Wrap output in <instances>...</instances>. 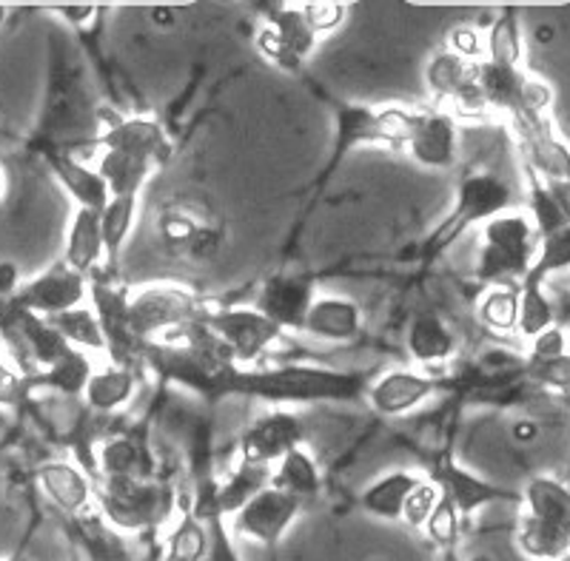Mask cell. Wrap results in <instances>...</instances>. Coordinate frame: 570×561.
Masks as SVG:
<instances>
[{"instance_id": "6da1fadb", "label": "cell", "mask_w": 570, "mask_h": 561, "mask_svg": "<svg viewBox=\"0 0 570 561\" xmlns=\"http://www.w3.org/2000/svg\"><path fill=\"white\" fill-rule=\"evenodd\" d=\"M365 374L354 371L279 365V368H234L223 385L226 396H254L266 402H354L363 400Z\"/></svg>"}, {"instance_id": "7a4b0ae2", "label": "cell", "mask_w": 570, "mask_h": 561, "mask_svg": "<svg viewBox=\"0 0 570 561\" xmlns=\"http://www.w3.org/2000/svg\"><path fill=\"white\" fill-rule=\"evenodd\" d=\"M528 513L519 528V548L537 561L570 555V488L553 479H531L525 488Z\"/></svg>"}, {"instance_id": "3957f363", "label": "cell", "mask_w": 570, "mask_h": 561, "mask_svg": "<svg viewBox=\"0 0 570 561\" xmlns=\"http://www.w3.org/2000/svg\"><path fill=\"white\" fill-rule=\"evenodd\" d=\"M334 149H331L328 166L320 175V186H325L340 163L360 146H389V149H405L414 111L400 109V106H334Z\"/></svg>"}, {"instance_id": "277c9868", "label": "cell", "mask_w": 570, "mask_h": 561, "mask_svg": "<svg viewBox=\"0 0 570 561\" xmlns=\"http://www.w3.org/2000/svg\"><path fill=\"white\" fill-rule=\"evenodd\" d=\"M175 493L157 479H104L100 508L117 530L140 533L171 516Z\"/></svg>"}, {"instance_id": "5b68a950", "label": "cell", "mask_w": 570, "mask_h": 561, "mask_svg": "<svg viewBox=\"0 0 570 561\" xmlns=\"http://www.w3.org/2000/svg\"><path fill=\"white\" fill-rule=\"evenodd\" d=\"M511 200V188H508V183L499 180V177L468 175L465 180L460 183V191H456L454 211L448 214L440 226L431 232V237L425 239V254L428 257L442 254L448 246H454L456 239H460L473 223H488V219L505 214Z\"/></svg>"}, {"instance_id": "8992f818", "label": "cell", "mask_w": 570, "mask_h": 561, "mask_svg": "<svg viewBox=\"0 0 570 561\" xmlns=\"http://www.w3.org/2000/svg\"><path fill=\"white\" fill-rule=\"evenodd\" d=\"M208 305L195 291L175 283H157L135 291L129 297V323L140 343L166 331H183L203 323Z\"/></svg>"}, {"instance_id": "52a82bcc", "label": "cell", "mask_w": 570, "mask_h": 561, "mask_svg": "<svg viewBox=\"0 0 570 561\" xmlns=\"http://www.w3.org/2000/svg\"><path fill=\"white\" fill-rule=\"evenodd\" d=\"M485 246H482L476 277L482 283H502L508 277L525 279L537 257L533 226L522 214H499L488 219L482 228Z\"/></svg>"}, {"instance_id": "ba28073f", "label": "cell", "mask_w": 570, "mask_h": 561, "mask_svg": "<svg viewBox=\"0 0 570 561\" xmlns=\"http://www.w3.org/2000/svg\"><path fill=\"white\" fill-rule=\"evenodd\" d=\"M203 325L228 348L240 368H254L274 343L285 336L283 328L257 308H208Z\"/></svg>"}, {"instance_id": "9c48e42d", "label": "cell", "mask_w": 570, "mask_h": 561, "mask_svg": "<svg viewBox=\"0 0 570 561\" xmlns=\"http://www.w3.org/2000/svg\"><path fill=\"white\" fill-rule=\"evenodd\" d=\"M299 510H303V502L297 496L268 484L266 491H259L246 508L234 513L232 528L243 539H252V542H259L263 548L277 553L283 535L297 522Z\"/></svg>"}, {"instance_id": "30bf717a", "label": "cell", "mask_w": 570, "mask_h": 561, "mask_svg": "<svg viewBox=\"0 0 570 561\" xmlns=\"http://www.w3.org/2000/svg\"><path fill=\"white\" fill-rule=\"evenodd\" d=\"M89 297H91V311L98 316L100 331H104L106 351L115 360V365H124L131 368L137 360L142 356L146 343H140L131 331L129 323V294L109 283V279L91 277L89 279Z\"/></svg>"}, {"instance_id": "8fae6325", "label": "cell", "mask_w": 570, "mask_h": 561, "mask_svg": "<svg viewBox=\"0 0 570 561\" xmlns=\"http://www.w3.org/2000/svg\"><path fill=\"white\" fill-rule=\"evenodd\" d=\"M86 294H89V279L75 272V268H69L63 259H58L43 274L20 285L18 294L9 303L49 319V316H58L63 311L83 305Z\"/></svg>"}, {"instance_id": "7c38bea8", "label": "cell", "mask_w": 570, "mask_h": 561, "mask_svg": "<svg viewBox=\"0 0 570 561\" xmlns=\"http://www.w3.org/2000/svg\"><path fill=\"white\" fill-rule=\"evenodd\" d=\"M314 43H317V35L308 29L299 9H272L268 23L257 32L259 55L292 75H299L305 58L314 52Z\"/></svg>"}, {"instance_id": "4fadbf2b", "label": "cell", "mask_w": 570, "mask_h": 561, "mask_svg": "<svg viewBox=\"0 0 570 561\" xmlns=\"http://www.w3.org/2000/svg\"><path fill=\"white\" fill-rule=\"evenodd\" d=\"M303 445V422L288 411H272L259 416L240 436V462L272 468L288 451Z\"/></svg>"}, {"instance_id": "5bb4252c", "label": "cell", "mask_w": 570, "mask_h": 561, "mask_svg": "<svg viewBox=\"0 0 570 561\" xmlns=\"http://www.w3.org/2000/svg\"><path fill=\"white\" fill-rule=\"evenodd\" d=\"M436 391H440V382L431 380V376L420 374V371L394 368L371 382L365 400L380 416L394 420V416H405V413L425 405L428 400H434Z\"/></svg>"}, {"instance_id": "9a60e30c", "label": "cell", "mask_w": 570, "mask_h": 561, "mask_svg": "<svg viewBox=\"0 0 570 561\" xmlns=\"http://www.w3.org/2000/svg\"><path fill=\"white\" fill-rule=\"evenodd\" d=\"M476 75H480V63H473V60L451 52V49L436 52L425 69L428 89L434 91L440 100H451L456 109L465 111L485 109V97H482Z\"/></svg>"}, {"instance_id": "2e32d148", "label": "cell", "mask_w": 570, "mask_h": 561, "mask_svg": "<svg viewBox=\"0 0 570 561\" xmlns=\"http://www.w3.org/2000/svg\"><path fill=\"white\" fill-rule=\"evenodd\" d=\"M405 151L420 163L422 168H451L460 151V135H456L454 117L445 111H414Z\"/></svg>"}, {"instance_id": "e0dca14e", "label": "cell", "mask_w": 570, "mask_h": 561, "mask_svg": "<svg viewBox=\"0 0 570 561\" xmlns=\"http://www.w3.org/2000/svg\"><path fill=\"white\" fill-rule=\"evenodd\" d=\"M314 279L299 277V274H277L268 279L259 291L257 305L254 308L263 316H268L277 328L288 331H303L305 314L314 303Z\"/></svg>"}, {"instance_id": "ac0fdd59", "label": "cell", "mask_w": 570, "mask_h": 561, "mask_svg": "<svg viewBox=\"0 0 570 561\" xmlns=\"http://www.w3.org/2000/svg\"><path fill=\"white\" fill-rule=\"evenodd\" d=\"M528 155V168L544 183H570V149L557 140L544 117H517L513 120Z\"/></svg>"}, {"instance_id": "d6986e66", "label": "cell", "mask_w": 570, "mask_h": 561, "mask_svg": "<svg viewBox=\"0 0 570 561\" xmlns=\"http://www.w3.org/2000/svg\"><path fill=\"white\" fill-rule=\"evenodd\" d=\"M431 482L440 484L442 496H448L456 504L462 519L473 516L476 510H482L491 502H513V499H519L517 493L502 491V488H497V484L485 482V479L480 476H473V473H468L465 468H460L454 459H448V456L440 459V462L434 465Z\"/></svg>"}, {"instance_id": "ffe728a7", "label": "cell", "mask_w": 570, "mask_h": 561, "mask_svg": "<svg viewBox=\"0 0 570 561\" xmlns=\"http://www.w3.org/2000/svg\"><path fill=\"white\" fill-rule=\"evenodd\" d=\"M268 484H272V468L246 465V462H240L237 471L228 473V476L208 493L206 502H197V508L191 510H195L203 522L234 516V513L246 508L259 491H266Z\"/></svg>"}, {"instance_id": "44dd1931", "label": "cell", "mask_w": 570, "mask_h": 561, "mask_svg": "<svg viewBox=\"0 0 570 561\" xmlns=\"http://www.w3.org/2000/svg\"><path fill=\"white\" fill-rule=\"evenodd\" d=\"M98 142L104 149L140 157L151 166L166 163L171 151L169 137H166L163 126L155 124V120H146V117H111Z\"/></svg>"}, {"instance_id": "7402d4cb", "label": "cell", "mask_w": 570, "mask_h": 561, "mask_svg": "<svg viewBox=\"0 0 570 561\" xmlns=\"http://www.w3.org/2000/svg\"><path fill=\"white\" fill-rule=\"evenodd\" d=\"M46 163H49V168H52V175L58 177L60 186L66 188V194L78 203V208L104 211L109 206L111 194L106 188L104 177L98 175V168H89L78 157H71L69 151L60 149L46 151Z\"/></svg>"}, {"instance_id": "603a6c76", "label": "cell", "mask_w": 570, "mask_h": 561, "mask_svg": "<svg viewBox=\"0 0 570 561\" xmlns=\"http://www.w3.org/2000/svg\"><path fill=\"white\" fill-rule=\"evenodd\" d=\"M38 484L46 499L66 516H80L91 504V484L86 473L71 462H46L38 468Z\"/></svg>"}, {"instance_id": "cb8c5ba5", "label": "cell", "mask_w": 570, "mask_h": 561, "mask_svg": "<svg viewBox=\"0 0 570 561\" xmlns=\"http://www.w3.org/2000/svg\"><path fill=\"white\" fill-rule=\"evenodd\" d=\"M363 328V311L345 297H317L305 314L303 331L328 343H351Z\"/></svg>"}, {"instance_id": "d4e9b609", "label": "cell", "mask_w": 570, "mask_h": 561, "mask_svg": "<svg viewBox=\"0 0 570 561\" xmlns=\"http://www.w3.org/2000/svg\"><path fill=\"white\" fill-rule=\"evenodd\" d=\"M106 259L104 252V228H100V211L78 208L71 217L69 237H66L63 263L83 274L86 279L98 277L100 263Z\"/></svg>"}, {"instance_id": "484cf974", "label": "cell", "mask_w": 570, "mask_h": 561, "mask_svg": "<svg viewBox=\"0 0 570 561\" xmlns=\"http://www.w3.org/2000/svg\"><path fill=\"white\" fill-rule=\"evenodd\" d=\"M420 484V476L409 471H394L389 476L376 479L360 496V508L371 516L383 519V522H400L402 508H405V499Z\"/></svg>"}, {"instance_id": "4316f807", "label": "cell", "mask_w": 570, "mask_h": 561, "mask_svg": "<svg viewBox=\"0 0 570 561\" xmlns=\"http://www.w3.org/2000/svg\"><path fill=\"white\" fill-rule=\"evenodd\" d=\"M98 468L104 479H151L155 459L137 439L115 436L98 451Z\"/></svg>"}, {"instance_id": "83f0119b", "label": "cell", "mask_w": 570, "mask_h": 561, "mask_svg": "<svg viewBox=\"0 0 570 561\" xmlns=\"http://www.w3.org/2000/svg\"><path fill=\"white\" fill-rule=\"evenodd\" d=\"M409 354L420 365H440L456 354V339L440 316L422 314L409 328Z\"/></svg>"}, {"instance_id": "f1b7e54d", "label": "cell", "mask_w": 570, "mask_h": 561, "mask_svg": "<svg viewBox=\"0 0 570 561\" xmlns=\"http://www.w3.org/2000/svg\"><path fill=\"white\" fill-rule=\"evenodd\" d=\"M98 175L104 177L111 197H140L142 186L151 177L155 166L140 157L124 155V151L104 149L98 155Z\"/></svg>"}, {"instance_id": "f546056e", "label": "cell", "mask_w": 570, "mask_h": 561, "mask_svg": "<svg viewBox=\"0 0 570 561\" xmlns=\"http://www.w3.org/2000/svg\"><path fill=\"white\" fill-rule=\"evenodd\" d=\"M137 391V374L135 368H124V365H111V368L95 371L86 382V405L91 411L111 413L129 405V400Z\"/></svg>"}, {"instance_id": "4dcf8cb0", "label": "cell", "mask_w": 570, "mask_h": 561, "mask_svg": "<svg viewBox=\"0 0 570 561\" xmlns=\"http://www.w3.org/2000/svg\"><path fill=\"white\" fill-rule=\"evenodd\" d=\"M91 374H95V368H91V362L86 360L83 351L69 348L46 371L27 376V382L29 391H35V387H49V391H58L63 396H80L86 391V382H89Z\"/></svg>"}, {"instance_id": "1f68e13d", "label": "cell", "mask_w": 570, "mask_h": 561, "mask_svg": "<svg viewBox=\"0 0 570 561\" xmlns=\"http://www.w3.org/2000/svg\"><path fill=\"white\" fill-rule=\"evenodd\" d=\"M272 488L292 493L299 502H308L323 491V476H320L317 462L303 447H294L277 462V471L272 473Z\"/></svg>"}, {"instance_id": "d6a6232c", "label": "cell", "mask_w": 570, "mask_h": 561, "mask_svg": "<svg viewBox=\"0 0 570 561\" xmlns=\"http://www.w3.org/2000/svg\"><path fill=\"white\" fill-rule=\"evenodd\" d=\"M208 555H212V533L195 510L186 508L166 539L163 561H208Z\"/></svg>"}, {"instance_id": "836d02e7", "label": "cell", "mask_w": 570, "mask_h": 561, "mask_svg": "<svg viewBox=\"0 0 570 561\" xmlns=\"http://www.w3.org/2000/svg\"><path fill=\"white\" fill-rule=\"evenodd\" d=\"M137 203H140V197H111L109 206L100 211L106 268H109V272H115L117 259H120L124 246L129 243L131 228H135L137 219Z\"/></svg>"}, {"instance_id": "e575fe53", "label": "cell", "mask_w": 570, "mask_h": 561, "mask_svg": "<svg viewBox=\"0 0 570 561\" xmlns=\"http://www.w3.org/2000/svg\"><path fill=\"white\" fill-rule=\"evenodd\" d=\"M46 323L52 325V328L63 336L71 348L106 351V339H104V331H100L98 316H95V311L91 308H86V305L63 311V314L58 316H49Z\"/></svg>"}, {"instance_id": "d590c367", "label": "cell", "mask_w": 570, "mask_h": 561, "mask_svg": "<svg viewBox=\"0 0 570 561\" xmlns=\"http://www.w3.org/2000/svg\"><path fill=\"white\" fill-rule=\"evenodd\" d=\"M557 319L553 314L551 299L544 297L542 283L537 279H522V288H519V319L517 328L525 336H539L542 331H548Z\"/></svg>"}, {"instance_id": "8d00e7d4", "label": "cell", "mask_w": 570, "mask_h": 561, "mask_svg": "<svg viewBox=\"0 0 570 561\" xmlns=\"http://www.w3.org/2000/svg\"><path fill=\"white\" fill-rule=\"evenodd\" d=\"M519 60H522V32H519L517 12L505 9L488 32V63L519 69Z\"/></svg>"}, {"instance_id": "74e56055", "label": "cell", "mask_w": 570, "mask_h": 561, "mask_svg": "<svg viewBox=\"0 0 570 561\" xmlns=\"http://www.w3.org/2000/svg\"><path fill=\"white\" fill-rule=\"evenodd\" d=\"M480 319L493 331H513L519 319V288L511 285H497L482 297Z\"/></svg>"}, {"instance_id": "f35d334b", "label": "cell", "mask_w": 570, "mask_h": 561, "mask_svg": "<svg viewBox=\"0 0 570 561\" xmlns=\"http://www.w3.org/2000/svg\"><path fill=\"white\" fill-rule=\"evenodd\" d=\"M562 268H570V226L542 237V243H539L537 248V257H533L531 272L525 274V279L544 283L548 274L562 272Z\"/></svg>"}, {"instance_id": "ab89813d", "label": "cell", "mask_w": 570, "mask_h": 561, "mask_svg": "<svg viewBox=\"0 0 570 561\" xmlns=\"http://www.w3.org/2000/svg\"><path fill=\"white\" fill-rule=\"evenodd\" d=\"M425 533L440 550H456V542H460L462 533V516L451 499L442 496L440 502H436L434 513H431V519L425 522Z\"/></svg>"}, {"instance_id": "60d3db41", "label": "cell", "mask_w": 570, "mask_h": 561, "mask_svg": "<svg viewBox=\"0 0 570 561\" xmlns=\"http://www.w3.org/2000/svg\"><path fill=\"white\" fill-rule=\"evenodd\" d=\"M528 177H531V194H528V203H531L533 219H537V232L542 234V237H548V234L559 232V228H564L568 223H564L562 211H559L557 200L551 197L548 186L533 175L531 168H528Z\"/></svg>"}, {"instance_id": "b9f144b4", "label": "cell", "mask_w": 570, "mask_h": 561, "mask_svg": "<svg viewBox=\"0 0 570 561\" xmlns=\"http://www.w3.org/2000/svg\"><path fill=\"white\" fill-rule=\"evenodd\" d=\"M442 499V491L440 484L431 482V479H420V484H416L414 491L409 493V499H405V508H402V519L411 524V528H425V522L431 519V513H434L436 502Z\"/></svg>"}, {"instance_id": "7bdbcfd3", "label": "cell", "mask_w": 570, "mask_h": 561, "mask_svg": "<svg viewBox=\"0 0 570 561\" xmlns=\"http://www.w3.org/2000/svg\"><path fill=\"white\" fill-rule=\"evenodd\" d=\"M29 394H32V391H29L27 374L0 356V407L23 405Z\"/></svg>"}, {"instance_id": "ee69618b", "label": "cell", "mask_w": 570, "mask_h": 561, "mask_svg": "<svg viewBox=\"0 0 570 561\" xmlns=\"http://www.w3.org/2000/svg\"><path fill=\"white\" fill-rule=\"evenodd\" d=\"M299 12H303V20L308 23V29L320 38V35H328L343 27L348 9L343 3H312V7H299Z\"/></svg>"}, {"instance_id": "f6af8a7d", "label": "cell", "mask_w": 570, "mask_h": 561, "mask_svg": "<svg viewBox=\"0 0 570 561\" xmlns=\"http://www.w3.org/2000/svg\"><path fill=\"white\" fill-rule=\"evenodd\" d=\"M568 354V339H564L562 328L551 325L539 336H533V360L531 365H544V362H557Z\"/></svg>"}, {"instance_id": "bcb514c9", "label": "cell", "mask_w": 570, "mask_h": 561, "mask_svg": "<svg viewBox=\"0 0 570 561\" xmlns=\"http://www.w3.org/2000/svg\"><path fill=\"white\" fill-rule=\"evenodd\" d=\"M531 376L542 385L559 387V391H570V354H564L557 362H544V365H531Z\"/></svg>"}, {"instance_id": "7dc6e473", "label": "cell", "mask_w": 570, "mask_h": 561, "mask_svg": "<svg viewBox=\"0 0 570 561\" xmlns=\"http://www.w3.org/2000/svg\"><path fill=\"white\" fill-rule=\"evenodd\" d=\"M212 524V555L208 559L212 561H240L237 559V553L232 550V542H228L226 535V528H223V519H214Z\"/></svg>"}, {"instance_id": "c3c4849f", "label": "cell", "mask_w": 570, "mask_h": 561, "mask_svg": "<svg viewBox=\"0 0 570 561\" xmlns=\"http://www.w3.org/2000/svg\"><path fill=\"white\" fill-rule=\"evenodd\" d=\"M451 52L462 55V58L473 60L482 55V43H480V35L471 32V29H456L451 35Z\"/></svg>"}, {"instance_id": "681fc988", "label": "cell", "mask_w": 570, "mask_h": 561, "mask_svg": "<svg viewBox=\"0 0 570 561\" xmlns=\"http://www.w3.org/2000/svg\"><path fill=\"white\" fill-rule=\"evenodd\" d=\"M52 14L69 20L75 29H83V27H89V20L98 18L100 9H95V7H63V9H52Z\"/></svg>"}, {"instance_id": "f907efd6", "label": "cell", "mask_w": 570, "mask_h": 561, "mask_svg": "<svg viewBox=\"0 0 570 561\" xmlns=\"http://www.w3.org/2000/svg\"><path fill=\"white\" fill-rule=\"evenodd\" d=\"M20 288V272L14 263H0V299H12Z\"/></svg>"}, {"instance_id": "816d5d0a", "label": "cell", "mask_w": 570, "mask_h": 561, "mask_svg": "<svg viewBox=\"0 0 570 561\" xmlns=\"http://www.w3.org/2000/svg\"><path fill=\"white\" fill-rule=\"evenodd\" d=\"M548 186V191H551V197L557 200L559 211H562L564 223L570 226V183H544Z\"/></svg>"}, {"instance_id": "f5cc1de1", "label": "cell", "mask_w": 570, "mask_h": 561, "mask_svg": "<svg viewBox=\"0 0 570 561\" xmlns=\"http://www.w3.org/2000/svg\"><path fill=\"white\" fill-rule=\"evenodd\" d=\"M519 439H533V425H517Z\"/></svg>"}, {"instance_id": "db71d44e", "label": "cell", "mask_w": 570, "mask_h": 561, "mask_svg": "<svg viewBox=\"0 0 570 561\" xmlns=\"http://www.w3.org/2000/svg\"><path fill=\"white\" fill-rule=\"evenodd\" d=\"M440 561H462V555L456 553V550H442Z\"/></svg>"}, {"instance_id": "11a10c76", "label": "cell", "mask_w": 570, "mask_h": 561, "mask_svg": "<svg viewBox=\"0 0 570 561\" xmlns=\"http://www.w3.org/2000/svg\"><path fill=\"white\" fill-rule=\"evenodd\" d=\"M3 194H7V175H3V168H0V200H3Z\"/></svg>"}, {"instance_id": "9f6ffc18", "label": "cell", "mask_w": 570, "mask_h": 561, "mask_svg": "<svg viewBox=\"0 0 570 561\" xmlns=\"http://www.w3.org/2000/svg\"><path fill=\"white\" fill-rule=\"evenodd\" d=\"M9 18V9L7 7H0V29H3V23H7Z\"/></svg>"}, {"instance_id": "6f0895ef", "label": "cell", "mask_w": 570, "mask_h": 561, "mask_svg": "<svg viewBox=\"0 0 570 561\" xmlns=\"http://www.w3.org/2000/svg\"><path fill=\"white\" fill-rule=\"evenodd\" d=\"M564 316H568V319H570V297H568V303H564Z\"/></svg>"}, {"instance_id": "680465c9", "label": "cell", "mask_w": 570, "mask_h": 561, "mask_svg": "<svg viewBox=\"0 0 570 561\" xmlns=\"http://www.w3.org/2000/svg\"><path fill=\"white\" fill-rule=\"evenodd\" d=\"M75 561H78V559H75Z\"/></svg>"}]
</instances>
